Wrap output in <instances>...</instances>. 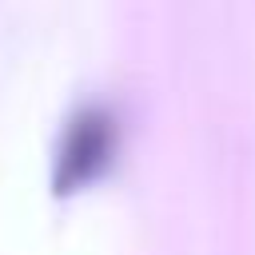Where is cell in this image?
<instances>
[{
    "label": "cell",
    "instance_id": "1",
    "mask_svg": "<svg viewBox=\"0 0 255 255\" xmlns=\"http://www.w3.org/2000/svg\"><path fill=\"white\" fill-rule=\"evenodd\" d=\"M120 155V120L108 104L88 100L80 104L68 120L64 131L56 139V155H52V191L60 199L88 191L92 183H100L112 163Z\"/></svg>",
    "mask_w": 255,
    "mask_h": 255
}]
</instances>
